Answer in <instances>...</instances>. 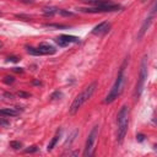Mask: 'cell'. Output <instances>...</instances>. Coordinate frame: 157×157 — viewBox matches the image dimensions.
<instances>
[{"label":"cell","instance_id":"6da1fadb","mask_svg":"<svg viewBox=\"0 0 157 157\" xmlns=\"http://www.w3.org/2000/svg\"><path fill=\"white\" fill-rule=\"evenodd\" d=\"M126 63H128V58L125 59V61L123 63V65L120 66V70L118 72V76H117V80L113 85V87L110 88L108 96L105 97L104 99V103H112L113 101H115V98H118V96L123 91V87H124V82H125V75H124V70H125V66H126Z\"/></svg>","mask_w":157,"mask_h":157},{"label":"cell","instance_id":"7a4b0ae2","mask_svg":"<svg viewBox=\"0 0 157 157\" xmlns=\"http://www.w3.org/2000/svg\"><path fill=\"white\" fill-rule=\"evenodd\" d=\"M96 88H97V82H92L91 85H88L75 99H74V102L71 103V105H70V109H69V112H70V114H75L76 112H78V109L93 96V93H94V91H96Z\"/></svg>","mask_w":157,"mask_h":157},{"label":"cell","instance_id":"3957f363","mask_svg":"<svg viewBox=\"0 0 157 157\" xmlns=\"http://www.w3.org/2000/svg\"><path fill=\"white\" fill-rule=\"evenodd\" d=\"M129 107L128 105H123L120 108V110L118 112L117 115V121H118V132H117V137H118V142H123L126 131H128V126H129Z\"/></svg>","mask_w":157,"mask_h":157},{"label":"cell","instance_id":"277c9868","mask_svg":"<svg viewBox=\"0 0 157 157\" xmlns=\"http://www.w3.org/2000/svg\"><path fill=\"white\" fill-rule=\"evenodd\" d=\"M147 78V55H145L141 60L140 65V72H139V78L135 88V99H139V97L142 93V90L145 87V81Z\"/></svg>","mask_w":157,"mask_h":157},{"label":"cell","instance_id":"5b68a950","mask_svg":"<svg viewBox=\"0 0 157 157\" xmlns=\"http://www.w3.org/2000/svg\"><path fill=\"white\" fill-rule=\"evenodd\" d=\"M98 131H99V126L96 125L93 126V129L91 130L88 137H87V141H86V146H85V151H83V156L85 157H90L93 155V148H94V144H96V140L98 137Z\"/></svg>","mask_w":157,"mask_h":157},{"label":"cell","instance_id":"8992f818","mask_svg":"<svg viewBox=\"0 0 157 157\" xmlns=\"http://www.w3.org/2000/svg\"><path fill=\"white\" fill-rule=\"evenodd\" d=\"M120 9L119 5L117 4H110V5H104V6H91V7H81L78 9L82 12L87 13H103V12H114Z\"/></svg>","mask_w":157,"mask_h":157},{"label":"cell","instance_id":"52a82bcc","mask_svg":"<svg viewBox=\"0 0 157 157\" xmlns=\"http://www.w3.org/2000/svg\"><path fill=\"white\" fill-rule=\"evenodd\" d=\"M153 12H155V7L152 9V12H151V15L144 21V23H142V26L140 27V31H139V33H137V39H141L142 37H144V34L146 33V31L148 29V27L151 26V23H152V18H153Z\"/></svg>","mask_w":157,"mask_h":157},{"label":"cell","instance_id":"ba28073f","mask_svg":"<svg viewBox=\"0 0 157 157\" xmlns=\"http://www.w3.org/2000/svg\"><path fill=\"white\" fill-rule=\"evenodd\" d=\"M109 27H110V25L108 23V22H101V23H98L93 29H92V34H94V36H101V34H104V33H107L108 31H109Z\"/></svg>","mask_w":157,"mask_h":157},{"label":"cell","instance_id":"9c48e42d","mask_svg":"<svg viewBox=\"0 0 157 157\" xmlns=\"http://www.w3.org/2000/svg\"><path fill=\"white\" fill-rule=\"evenodd\" d=\"M38 49L42 52L43 55H52V54H55V52H56V49L48 43H40L38 45Z\"/></svg>","mask_w":157,"mask_h":157},{"label":"cell","instance_id":"30bf717a","mask_svg":"<svg viewBox=\"0 0 157 157\" xmlns=\"http://www.w3.org/2000/svg\"><path fill=\"white\" fill-rule=\"evenodd\" d=\"M0 115L1 117H16L18 115V110L16 108H1Z\"/></svg>","mask_w":157,"mask_h":157},{"label":"cell","instance_id":"8fae6325","mask_svg":"<svg viewBox=\"0 0 157 157\" xmlns=\"http://www.w3.org/2000/svg\"><path fill=\"white\" fill-rule=\"evenodd\" d=\"M83 2L92 5V6H104V5H110L113 4L110 0H83Z\"/></svg>","mask_w":157,"mask_h":157},{"label":"cell","instance_id":"7c38bea8","mask_svg":"<svg viewBox=\"0 0 157 157\" xmlns=\"http://www.w3.org/2000/svg\"><path fill=\"white\" fill-rule=\"evenodd\" d=\"M60 38H61L63 40H65L67 44H70V43H78V42H80V38H78V37H76V36H70V34H61Z\"/></svg>","mask_w":157,"mask_h":157},{"label":"cell","instance_id":"4fadbf2b","mask_svg":"<svg viewBox=\"0 0 157 157\" xmlns=\"http://www.w3.org/2000/svg\"><path fill=\"white\" fill-rule=\"evenodd\" d=\"M58 7H45L44 10H43V15L45 16V17H53L55 13H58Z\"/></svg>","mask_w":157,"mask_h":157},{"label":"cell","instance_id":"5bb4252c","mask_svg":"<svg viewBox=\"0 0 157 157\" xmlns=\"http://www.w3.org/2000/svg\"><path fill=\"white\" fill-rule=\"evenodd\" d=\"M44 27H47V28H55V29H66V28H69V26L61 25V23H47V25H44Z\"/></svg>","mask_w":157,"mask_h":157},{"label":"cell","instance_id":"9a60e30c","mask_svg":"<svg viewBox=\"0 0 157 157\" xmlns=\"http://www.w3.org/2000/svg\"><path fill=\"white\" fill-rule=\"evenodd\" d=\"M26 50L28 54L31 55H34V56H39V55H43L42 52L38 49V48H34V47H26Z\"/></svg>","mask_w":157,"mask_h":157},{"label":"cell","instance_id":"2e32d148","mask_svg":"<svg viewBox=\"0 0 157 157\" xmlns=\"http://www.w3.org/2000/svg\"><path fill=\"white\" fill-rule=\"evenodd\" d=\"M59 135H60V132H59V134H56V135L50 140V142L48 144V147H47V150H48V151H52V150L54 148V146L56 145V142H58V140H59Z\"/></svg>","mask_w":157,"mask_h":157},{"label":"cell","instance_id":"e0dca14e","mask_svg":"<svg viewBox=\"0 0 157 157\" xmlns=\"http://www.w3.org/2000/svg\"><path fill=\"white\" fill-rule=\"evenodd\" d=\"M77 132H78V130H74V131H72V134L70 135V139H67V140L65 141V147H67V145H69V146L71 145V142L75 140V136L77 135Z\"/></svg>","mask_w":157,"mask_h":157},{"label":"cell","instance_id":"ac0fdd59","mask_svg":"<svg viewBox=\"0 0 157 157\" xmlns=\"http://www.w3.org/2000/svg\"><path fill=\"white\" fill-rule=\"evenodd\" d=\"M60 98H63V92H61V91H54V92L52 93V96H50V99H53V101L60 99Z\"/></svg>","mask_w":157,"mask_h":157},{"label":"cell","instance_id":"d6986e66","mask_svg":"<svg viewBox=\"0 0 157 157\" xmlns=\"http://www.w3.org/2000/svg\"><path fill=\"white\" fill-rule=\"evenodd\" d=\"M2 81H4V83H6V85H11V83H13V82H15V77H13V76L7 75V76H5V77L2 78Z\"/></svg>","mask_w":157,"mask_h":157},{"label":"cell","instance_id":"ffe728a7","mask_svg":"<svg viewBox=\"0 0 157 157\" xmlns=\"http://www.w3.org/2000/svg\"><path fill=\"white\" fill-rule=\"evenodd\" d=\"M10 147H12L13 150H20L22 147V144L20 141H11L10 142Z\"/></svg>","mask_w":157,"mask_h":157},{"label":"cell","instance_id":"44dd1931","mask_svg":"<svg viewBox=\"0 0 157 157\" xmlns=\"http://www.w3.org/2000/svg\"><path fill=\"white\" fill-rule=\"evenodd\" d=\"M16 96L17 97H20V98H29L32 94L31 93H28V92H23V91H18L17 93H16Z\"/></svg>","mask_w":157,"mask_h":157},{"label":"cell","instance_id":"7402d4cb","mask_svg":"<svg viewBox=\"0 0 157 157\" xmlns=\"http://www.w3.org/2000/svg\"><path fill=\"white\" fill-rule=\"evenodd\" d=\"M54 40H55V43H56V44H58L59 47H66V45H69V44H67V43H66L65 40H63V39H61L60 37H56V38H55Z\"/></svg>","mask_w":157,"mask_h":157},{"label":"cell","instance_id":"603a6c76","mask_svg":"<svg viewBox=\"0 0 157 157\" xmlns=\"http://www.w3.org/2000/svg\"><path fill=\"white\" fill-rule=\"evenodd\" d=\"M58 13L61 15V16H74V12L71 11H67V10H58Z\"/></svg>","mask_w":157,"mask_h":157},{"label":"cell","instance_id":"cb8c5ba5","mask_svg":"<svg viewBox=\"0 0 157 157\" xmlns=\"http://www.w3.org/2000/svg\"><path fill=\"white\" fill-rule=\"evenodd\" d=\"M21 59L18 58V56H16V55H11V56H9L7 59H6V61L7 63H18Z\"/></svg>","mask_w":157,"mask_h":157},{"label":"cell","instance_id":"d4e9b609","mask_svg":"<svg viewBox=\"0 0 157 157\" xmlns=\"http://www.w3.org/2000/svg\"><path fill=\"white\" fill-rule=\"evenodd\" d=\"M0 126H2V128H7V126H10V121L6 120L5 118H0Z\"/></svg>","mask_w":157,"mask_h":157},{"label":"cell","instance_id":"484cf974","mask_svg":"<svg viewBox=\"0 0 157 157\" xmlns=\"http://www.w3.org/2000/svg\"><path fill=\"white\" fill-rule=\"evenodd\" d=\"M16 17H17V18H21V20H23V21H29V20L32 18L31 16H28V15H22V13H17Z\"/></svg>","mask_w":157,"mask_h":157},{"label":"cell","instance_id":"4316f807","mask_svg":"<svg viewBox=\"0 0 157 157\" xmlns=\"http://www.w3.org/2000/svg\"><path fill=\"white\" fill-rule=\"evenodd\" d=\"M37 151H38V147L37 146H31V147H28V148L25 150L26 153H33V152H37Z\"/></svg>","mask_w":157,"mask_h":157},{"label":"cell","instance_id":"83f0119b","mask_svg":"<svg viewBox=\"0 0 157 157\" xmlns=\"http://www.w3.org/2000/svg\"><path fill=\"white\" fill-rule=\"evenodd\" d=\"M136 140H137L139 142H142V141L145 140V135H144V134H137V135H136Z\"/></svg>","mask_w":157,"mask_h":157},{"label":"cell","instance_id":"f1b7e54d","mask_svg":"<svg viewBox=\"0 0 157 157\" xmlns=\"http://www.w3.org/2000/svg\"><path fill=\"white\" fill-rule=\"evenodd\" d=\"M12 71H15V72H17V74H22V72H23V69H22V67H13Z\"/></svg>","mask_w":157,"mask_h":157},{"label":"cell","instance_id":"f546056e","mask_svg":"<svg viewBox=\"0 0 157 157\" xmlns=\"http://www.w3.org/2000/svg\"><path fill=\"white\" fill-rule=\"evenodd\" d=\"M21 2H23V4H27V5H29V4H33L34 2V0H20Z\"/></svg>","mask_w":157,"mask_h":157},{"label":"cell","instance_id":"4dcf8cb0","mask_svg":"<svg viewBox=\"0 0 157 157\" xmlns=\"http://www.w3.org/2000/svg\"><path fill=\"white\" fill-rule=\"evenodd\" d=\"M4 96H5V97H7V98H10V99H11V98H13V94H12V93H9V92H5V93H4Z\"/></svg>","mask_w":157,"mask_h":157},{"label":"cell","instance_id":"1f68e13d","mask_svg":"<svg viewBox=\"0 0 157 157\" xmlns=\"http://www.w3.org/2000/svg\"><path fill=\"white\" fill-rule=\"evenodd\" d=\"M32 83H33L34 86H42V82H40V81H37V80L32 81Z\"/></svg>","mask_w":157,"mask_h":157},{"label":"cell","instance_id":"d6a6232c","mask_svg":"<svg viewBox=\"0 0 157 157\" xmlns=\"http://www.w3.org/2000/svg\"><path fill=\"white\" fill-rule=\"evenodd\" d=\"M1 45H2V43H1V42H0V48H1Z\"/></svg>","mask_w":157,"mask_h":157},{"label":"cell","instance_id":"836d02e7","mask_svg":"<svg viewBox=\"0 0 157 157\" xmlns=\"http://www.w3.org/2000/svg\"><path fill=\"white\" fill-rule=\"evenodd\" d=\"M146 1H147V0H142V2H146Z\"/></svg>","mask_w":157,"mask_h":157},{"label":"cell","instance_id":"e575fe53","mask_svg":"<svg viewBox=\"0 0 157 157\" xmlns=\"http://www.w3.org/2000/svg\"><path fill=\"white\" fill-rule=\"evenodd\" d=\"M0 15H1V13H0Z\"/></svg>","mask_w":157,"mask_h":157}]
</instances>
